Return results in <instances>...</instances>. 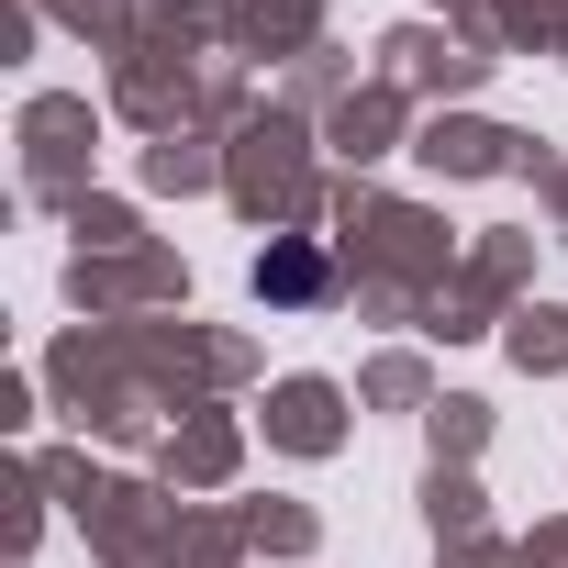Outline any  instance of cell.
Wrapping results in <instances>:
<instances>
[{
	"label": "cell",
	"mask_w": 568,
	"mask_h": 568,
	"mask_svg": "<svg viewBox=\"0 0 568 568\" xmlns=\"http://www.w3.org/2000/svg\"><path fill=\"white\" fill-rule=\"evenodd\" d=\"M256 291H267V302H313V291H324V256H313V245L256 256Z\"/></svg>",
	"instance_id": "obj_1"
}]
</instances>
